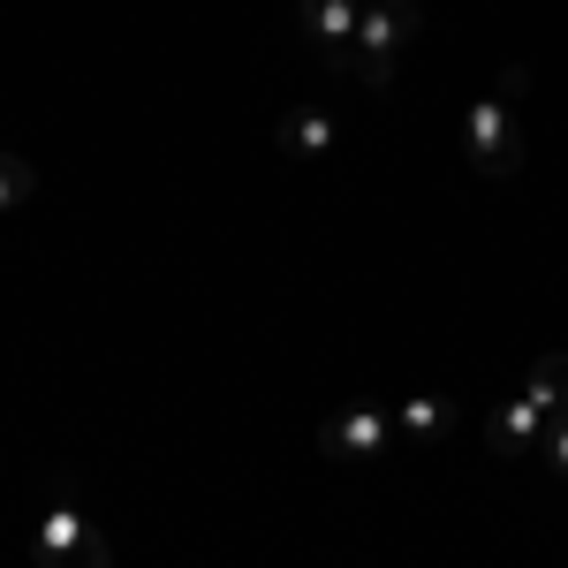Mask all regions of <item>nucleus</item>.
<instances>
[{
	"mask_svg": "<svg viewBox=\"0 0 568 568\" xmlns=\"http://www.w3.org/2000/svg\"><path fill=\"white\" fill-rule=\"evenodd\" d=\"M425 31V8L417 0H356V53H349V77L372 91L394 84V61L402 45Z\"/></svg>",
	"mask_w": 568,
	"mask_h": 568,
	"instance_id": "nucleus-1",
	"label": "nucleus"
},
{
	"mask_svg": "<svg viewBox=\"0 0 568 568\" xmlns=\"http://www.w3.org/2000/svg\"><path fill=\"white\" fill-rule=\"evenodd\" d=\"M463 160L478 168V175H524V130H516V106L493 91V99H470V114H463Z\"/></svg>",
	"mask_w": 568,
	"mask_h": 568,
	"instance_id": "nucleus-2",
	"label": "nucleus"
},
{
	"mask_svg": "<svg viewBox=\"0 0 568 568\" xmlns=\"http://www.w3.org/2000/svg\"><path fill=\"white\" fill-rule=\"evenodd\" d=\"M31 568H114V546L77 508H45L31 530Z\"/></svg>",
	"mask_w": 568,
	"mask_h": 568,
	"instance_id": "nucleus-3",
	"label": "nucleus"
},
{
	"mask_svg": "<svg viewBox=\"0 0 568 568\" xmlns=\"http://www.w3.org/2000/svg\"><path fill=\"white\" fill-rule=\"evenodd\" d=\"M387 433H394V409H387V402H349V409H334V417L318 425V455L364 470V463H379V455H387Z\"/></svg>",
	"mask_w": 568,
	"mask_h": 568,
	"instance_id": "nucleus-4",
	"label": "nucleus"
},
{
	"mask_svg": "<svg viewBox=\"0 0 568 568\" xmlns=\"http://www.w3.org/2000/svg\"><path fill=\"white\" fill-rule=\"evenodd\" d=\"M296 23H304V39L334 61V69H349L356 53V0H296Z\"/></svg>",
	"mask_w": 568,
	"mask_h": 568,
	"instance_id": "nucleus-5",
	"label": "nucleus"
},
{
	"mask_svg": "<svg viewBox=\"0 0 568 568\" xmlns=\"http://www.w3.org/2000/svg\"><path fill=\"white\" fill-rule=\"evenodd\" d=\"M546 425H554V417H546L530 394H508V402L485 417V447H493V455H538Z\"/></svg>",
	"mask_w": 568,
	"mask_h": 568,
	"instance_id": "nucleus-6",
	"label": "nucleus"
},
{
	"mask_svg": "<svg viewBox=\"0 0 568 568\" xmlns=\"http://www.w3.org/2000/svg\"><path fill=\"white\" fill-rule=\"evenodd\" d=\"M334 114H326V106H288V114H281V152H288V160H326V152H334Z\"/></svg>",
	"mask_w": 568,
	"mask_h": 568,
	"instance_id": "nucleus-7",
	"label": "nucleus"
},
{
	"mask_svg": "<svg viewBox=\"0 0 568 568\" xmlns=\"http://www.w3.org/2000/svg\"><path fill=\"white\" fill-rule=\"evenodd\" d=\"M394 433L417 439V447H433V439L455 433V402H439V394H409V402H394Z\"/></svg>",
	"mask_w": 568,
	"mask_h": 568,
	"instance_id": "nucleus-8",
	"label": "nucleus"
},
{
	"mask_svg": "<svg viewBox=\"0 0 568 568\" xmlns=\"http://www.w3.org/2000/svg\"><path fill=\"white\" fill-rule=\"evenodd\" d=\"M524 394L546 409V417H568V349H546V356H530V372H524Z\"/></svg>",
	"mask_w": 568,
	"mask_h": 568,
	"instance_id": "nucleus-9",
	"label": "nucleus"
},
{
	"mask_svg": "<svg viewBox=\"0 0 568 568\" xmlns=\"http://www.w3.org/2000/svg\"><path fill=\"white\" fill-rule=\"evenodd\" d=\"M31 190H39V168H31L23 152H0V213H16Z\"/></svg>",
	"mask_w": 568,
	"mask_h": 568,
	"instance_id": "nucleus-10",
	"label": "nucleus"
},
{
	"mask_svg": "<svg viewBox=\"0 0 568 568\" xmlns=\"http://www.w3.org/2000/svg\"><path fill=\"white\" fill-rule=\"evenodd\" d=\"M538 463L568 478V417H554V425H546V439H538Z\"/></svg>",
	"mask_w": 568,
	"mask_h": 568,
	"instance_id": "nucleus-11",
	"label": "nucleus"
}]
</instances>
